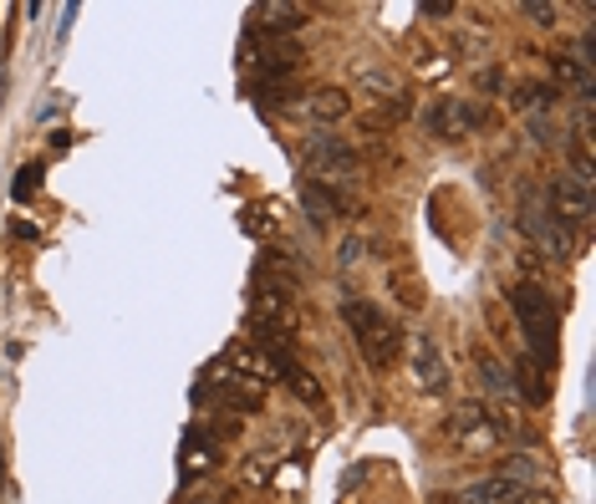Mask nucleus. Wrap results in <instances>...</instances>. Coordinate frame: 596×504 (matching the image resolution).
<instances>
[{
	"label": "nucleus",
	"instance_id": "nucleus-1",
	"mask_svg": "<svg viewBox=\"0 0 596 504\" xmlns=\"http://www.w3.org/2000/svg\"><path fill=\"white\" fill-rule=\"evenodd\" d=\"M510 311L520 321V336H525V352L541 372L556 367V342H561V305L551 301V291H541L535 280H520L510 286Z\"/></svg>",
	"mask_w": 596,
	"mask_h": 504
},
{
	"label": "nucleus",
	"instance_id": "nucleus-2",
	"mask_svg": "<svg viewBox=\"0 0 596 504\" xmlns=\"http://www.w3.org/2000/svg\"><path fill=\"white\" fill-rule=\"evenodd\" d=\"M342 321L352 326V336H358V346H362V357H368V367H377V372L393 367L397 342H403V336H397V321L387 317L383 305L347 296V301H342Z\"/></svg>",
	"mask_w": 596,
	"mask_h": 504
},
{
	"label": "nucleus",
	"instance_id": "nucleus-3",
	"mask_svg": "<svg viewBox=\"0 0 596 504\" xmlns=\"http://www.w3.org/2000/svg\"><path fill=\"white\" fill-rule=\"evenodd\" d=\"M306 173H311V184L321 189H352L358 184V153H352V143H342V138L331 133H311V143H306Z\"/></svg>",
	"mask_w": 596,
	"mask_h": 504
},
{
	"label": "nucleus",
	"instance_id": "nucleus-4",
	"mask_svg": "<svg viewBox=\"0 0 596 504\" xmlns=\"http://www.w3.org/2000/svg\"><path fill=\"white\" fill-rule=\"evenodd\" d=\"M485 122H490V112L475 103H464V97H438V103L424 107V128L438 143H459V138H469L475 128H485Z\"/></svg>",
	"mask_w": 596,
	"mask_h": 504
},
{
	"label": "nucleus",
	"instance_id": "nucleus-5",
	"mask_svg": "<svg viewBox=\"0 0 596 504\" xmlns=\"http://www.w3.org/2000/svg\"><path fill=\"white\" fill-rule=\"evenodd\" d=\"M449 438L459 443L464 453H490L494 443L504 438V428H500V418L475 398V403H459V408L449 412Z\"/></svg>",
	"mask_w": 596,
	"mask_h": 504
},
{
	"label": "nucleus",
	"instance_id": "nucleus-6",
	"mask_svg": "<svg viewBox=\"0 0 596 504\" xmlns=\"http://www.w3.org/2000/svg\"><path fill=\"white\" fill-rule=\"evenodd\" d=\"M245 67H255L265 82H286L301 67V41L296 36H251V31H245Z\"/></svg>",
	"mask_w": 596,
	"mask_h": 504
},
{
	"label": "nucleus",
	"instance_id": "nucleus-7",
	"mask_svg": "<svg viewBox=\"0 0 596 504\" xmlns=\"http://www.w3.org/2000/svg\"><path fill=\"white\" fill-rule=\"evenodd\" d=\"M408 367H413L418 393H428V398H444V393H449V362H444V352H438L434 336H413L408 342Z\"/></svg>",
	"mask_w": 596,
	"mask_h": 504
},
{
	"label": "nucleus",
	"instance_id": "nucleus-8",
	"mask_svg": "<svg viewBox=\"0 0 596 504\" xmlns=\"http://www.w3.org/2000/svg\"><path fill=\"white\" fill-rule=\"evenodd\" d=\"M545 210L556 214L561 225H592V214H596V204H592V184H582V179H551V194H545Z\"/></svg>",
	"mask_w": 596,
	"mask_h": 504
},
{
	"label": "nucleus",
	"instance_id": "nucleus-9",
	"mask_svg": "<svg viewBox=\"0 0 596 504\" xmlns=\"http://www.w3.org/2000/svg\"><path fill=\"white\" fill-rule=\"evenodd\" d=\"M251 342L260 346L265 357L296 362V326L286 311H251Z\"/></svg>",
	"mask_w": 596,
	"mask_h": 504
},
{
	"label": "nucleus",
	"instance_id": "nucleus-10",
	"mask_svg": "<svg viewBox=\"0 0 596 504\" xmlns=\"http://www.w3.org/2000/svg\"><path fill=\"white\" fill-rule=\"evenodd\" d=\"M520 225H525V235L541 245L551 260H566L571 255V235H566V225H561L556 214L545 210V200H530L525 204V214H520Z\"/></svg>",
	"mask_w": 596,
	"mask_h": 504
},
{
	"label": "nucleus",
	"instance_id": "nucleus-11",
	"mask_svg": "<svg viewBox=\"0 0 596 504\" xmlns=\"http://www.w3.org/2000/svg\"><path fill=\"white\" fill-rule=\"evenodd\" d=\"M306 21H311V11L296 0H260L251 11V36H296Z\"/></svg>",
	"mask_w": 596,
	"mask_h": 504
},
{
	"label": "nucleus",
	"instance_id": "nucleus-12",
	"mask_svg": "<svg viewBox=\"0 0 596 504\" xmlns=\"http://www.w3.org/2000/svg\"><path fill=\"white\" fill-rule=\"evenodd\" d=\"M225 367L235 372V377H251V383H260V387H265V383H286L296 362H276V357H265L260 346H235V352L225 357Z\"/></svg>",
	"mask_w": 596,
	"mask_h": 504
},
{
	"label": "nucleus",
	"instance_id": "nucleus-13",
	"mask_svg": "<svg viewBox=\"0 0 596 504\" xmlns=\"http://www.w3.org/2000/svg\"><path fill=\"white\" fill-rule=\"evenodd\" d=\"M179 469H184V479H204L220 469V443H214L204 428H189L184 443H179Z\"/></svg>",
	"mask_w": 596,
	"mask_h": 504
},
{
	"label": "nucleus",
	"instance_id": "nucleus-14",
	"mask_svg": "<svg viewBox=\"0 0 596 504\" xmlns=\"http://www.w3.org/2000/svg\"><path fill=\"white\" fill-rule=\"evenodd\" d=\"M459 504H525V484H515L504 474H485L475 484H464Z\"/></svg>",
	"mask_w": 596,
	"mask_h": 504
},
{
	"label": "nucleus",
	"instance_id": "nucleus-15",
	"mask_svg": "<svg viewBox=\"0 0 596 504\" xmlns=\"http://www.w3.org/2000/svg\"><path fill=\"white\" fill-rule=\"evenodd\" d=\"M301 214H306V225H311V229H327V225H337L342 200H337L331 189H321V184L306 179V184H301Z\"/></svg>",
	"mask_w": 596,
	"mask_h": 504
},
{
	"label": "nucleus",
	"instance_id": "nucleus-16",
	"mask_svg": "<svg viewBox=\"0 0 596 504\" xmlns=\"http://www.w3.org/2000/svg\"><path fill=\"white\" fill-rule=\"evenodd\" d=\"M306 107H311V122H342L347 112H352V97L342 93V87H317V93L306 97Z\"/></svg>",
	"mask_w": 596,
	"mask_h": 504
},
{
	"label": "nucleus",
	"instance_id": "nucleus-17",
	"mask_svg": "<svg viewBox=\"0 0 596 504\" xmlns=\"http://www.w3.org/2000/svg\"><path fill=\"white\" fill-rule=\"evenodd\" d=\"M358 93L377 97V103H393V97L403 93V87H397L393 72H383V67H362V72H358Z\"/></svg>",
	"mask_w": 596,
	"mask_h": 504
},
{
	"label": "nucleus",
	"instance_id": "nucleus-18",
	"mask_svg": "<svg viewBox=\"0 0 596 504\" xmlns=\"http://www.w3.org/2000/svg\"><path fill=\"white\" fill-rule=\"evenodd\" d=\"M276 225H280V204L260 200L245 210V229H251V235H265V229H276Z\"/></svg>",
	"mask_w": 596,
	"mask_h": 504
},
{
	"label": "nucleus",
	"instance_id": "nucleus-19",
	"mask_svg": "<svg viewBox=\"0 0 596 504\" xmlns=\"http://www.w3.org/2000/svg\"><path fill=\"white\" fill-rule=\"evenodd\" d=\"M286 383L296 387V398H301V403H311V408H321V383H317V377H311V372H306V367H291V377H286Z\"/></svg>",
	"mask_w": 596,
	"mask_h": 504
},
{
	"label": "nucleus",
	"instance_id": "nucleus-20",
	"mask_svg": "<svg viewBox=\"0 0 596 504\" xmlns=\"http://www.w3.org/2000/svg\"><path fill=\"white\" fill-rule=\"evenodd\" d=\"M362 260H368V239L352 235V239H342V245H337V266H342V270H358Z\"/></svg>",
	"mask_w": 596,
	"mask_h": 504
},
{
	"label": "nucleus",
	"instance_id": "nucleus-21",
	"mask_svg": "<svg viewBox=\"0 0 596 504\" xmlns=\"http://www.w3.org/2000/svg\"><path fill=\"white\" fill-rule=\"evenodd\" d=\"M520 15H525V21H535V26H556V21H561V11H556V6H545V0H525V6H520Z\"/></svg>",
	"mask_w": 596,
	"mask_h": 504
},
{
	"label": "nucleus",
	"instance_id": "nucleus-22",
	"mask_svg": "<svg viewBox=\"0 0 596 504\" xmlns=\"http://www.w3.org/2000/svg\"><path fill=\"white\" fill-rule=\"evenodd\" d=\"M36 189H41V169H21V173H15V200H31Z\"/></svg>",
	"mask_w": 596,
	"mask_h": 504
},
{
	"label": "nucleus",
	"instance_id": "nucleus-23",
	"mask_svg": "<svg viewBox=\"0 0 596 504\" xmlns=\"http://www.w3.org/2000/svg\"><path fill=\"white\" fill-rule=\"evenodd\" d=\"M418 11H424V15H454V6H449V0H424Z\"/></svg>",
	"mask_w": 596,
	"mask_h": 504
}]
</instances>
